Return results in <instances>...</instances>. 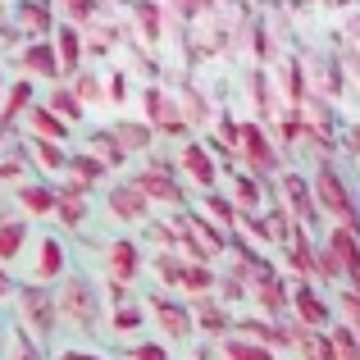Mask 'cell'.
<instances>
[{
  "label": "cell",
  "instance_id": "1",
  "mask_svg": "<svg viewBox=\"0 0 360 360\" xmlns=\"http://www.w3.org/2000/svg\"><path fill=\"white\" fill-rule=\"evenodd\" d=\"M69 278V246L55 233H32L23 260H18V288H55Z\"/></svg>",
  "mask_w": 360,
  "mask_h": 360
},
{
  "label": "cell",
  "instance_id": "15",
  "mask_svg": "<svg viewBox=\"0 0 360 360\" xmlns=\"http://www.w3.org/2000/svg\"><path fill=\"white\" fill-rule=\"evenodd\" d=\"M14 205H18V214H23L27 224L32 219H51L55 214V187L46 183V178H32V183L14 187Z\"/></svg>",
  "mask_w": 360,
  "mask_h": 360
},
{
  "label": "cell",
  "instance_id": "51",
  "mask_svg": "<svg viewBox=\"0 0 360 360\" xmlns=\"http://www.w3.org/2000/svg\"><path fill=\"white\" fill-rule=\"evenodd\" d=\"M288 5H292V9H301V5H306V0H288Z\"/></svg>",
  "mask_w": 360,
  "mask_h": 360
},
{
  "label": "cell",
  "instance_id": "36",
  "mask_svg": "<svg viewBox=\"0 0 360 360\" xmlns=\"http://www.w3.org/2000/svg\"><path fill=\"white\" fill-rule=\"evenodd\" d=\"M87 155H96L105 169H123V165H128V155H123L119 141L110 137V128H105V132H91V137H87Z\"/></svg>",
  "mask_w": 360,
  "mask_h": 360
},
{
  "label": "cell",
  "instance_id": "16",
  "mask_svg": "<svg viewBox=\"0 0 360 360\" xmlns=\"http://www.w3.org/2000/svg\"><path fill=\"white\" fill-rule=\"evenodd\" d=\"M27 242H32V224H27L23 214H0V264H5V269H14V264L23 260Z\"/></svg>",
  "mask_w": 360,
  "mask_h": 360
},
{
  "label": "cell",
  "instance_id": "45",
  "mask_svg": "<svg viewBox=\"0 0 360 360\" xmlns=\"http://www.w3.org/2000/svg\"><path fill=\"white\" fill-rule=\"evenodd\" d=\"M338 306H342V310H347V319H352V324H347V328H352V333L360 338V292H356V288L338 292Z\"/></svg>",
  "mask_w": 360,
  "mask_h": 360
},
{
  "label": "cell",
  "instance_id": "12",
  "mask_svg": "<svg viewBox=\"0 0 360 360\" xmlns=\"http://www.w3.org/2000/svg\"><path fill=\"white\" fill-rule=\"evenodd\" d=\"M187 310H192V328H196V333L214 338V342H224V338L233 333L229 310H224L214 297H187Z\"/></svg>",
  "mask_w": 360,
  "mask_h": 360
},
{
  "label": "cell",
  "instance_id": "46",
  "mask_svg": "<svg viewBox=\"0 0 360 360\" xmlns=\"http://www.w3.org/2000/svg\"><path fill=\"white\" fill-rule=\"evenodd\" d=\"M283 91H288V101H292V105L301 101V64H297V60H288V64H283Z\"/></svg>",
  "mask_w": 360,
  "mask_h": 360
},
{
  "label": "cell",
  "instance_id": "21",
  "mask_svg": "<svg viewBox=\"0 0 360 360\" xmlns=\"http://www.w3.org/2000/svg\"><path fill=\"white\" fill-rule=\"evenodd\" d=\"M55 219L64 224V229H82L87 224V192L73 183H60L55 187Z\"/></svg>",
  "mask_w": 360,
  "mask_h": 360
},
{
  "label": "cell",
  "instance_id": "31",
  "mask_svg": "<svg viewBox=\"0 0 360 360\" xmlns=\"http://www.w3.org/2000/svg\"><path fill=\"white\" fill-rule=\"evenodd\" d=\"M233 210L238 214H251V219H260V201H264V187H260V178H251V174H242L238 183H233Z\"/></svg>",
  "mask_w": 360,
  "mask_h": 360
},
{
  "label": "cell",
  "instance_id": "49",
  "mask_svg": "<svg viewBox=\"0 0 360 360\" xmlns=\"http://www.w3.org/2000/svg\"><path fill=\"white\" fill-rule=\"evenodd\" d=\"M5 150H14V128L0 123V155H5Z\"/></svg>",
  "mask_w": 360,
  "mask_h": 360
},
{
  "label": "cell",
  "instance_id": "28",
  "mask_svg": "<svg viewBox=\"0 0 360 360\" xmlns=\"http://www.w3.org/2000/svg\"><path fill=\"white\" fill-rule=\"evenodd\" d=\"M196 214H201L205 224H214L219 233H229V238H233V229H238V210H233V201H229V196H219V192H205Z\"/></svg>",
  "mask_w": 360,
  "mask_h": 360
},
{
  "label": "cell",
  "instance_id": "41",
  "mask_svg": "<svg viewBox=\"0 0 360 360\" xmlns=\"http://www.w3.org/2000/svg\"><path fill=\"white\" fill-rule=\"evenodd\" d=\"M64 5V23H73V27H91V18L101 14V0H60Z\"/></svg>",
  "mask_w": 360,
  "mask_h": 360
},
{
  "label": "cell",
  "instance_id": "38",
  "mask_svg": "<svg viewBox=\"0 0 360 360\" xmlns=\"http://www.w3.org/2000/svg\"><path fill=\"white\" fill-rule=\"evenodd\" d=\"M178 101H183V105H178L174 115L183 123H205V119H210V105L201 101V91H196L192 82H183V96H178Z\"/></svg>",
  "mask_w": 360,
  "mask_h": 360
},
{
  "label": "cell",
  "instance_id": "39",
  "mask_svg": "<svg viewBox=\"0 0 360 360\" xmlns=\"http://www.w3.org/2000/svg\"><path fill=\"white\" fill-rule=\"evenodd\" d=\"M219 356H224V360H278L274 352L246 342V338H224V342H219Z\"/></svg>",
  "mask_w": 360,
  "mask_h": 360
},
{
  "label": "cell",
  "instance_id": "47",
  "mask_svg": "<svg viewBox=\"0 0 360 360\" xmlns=\"http://www.w3.org/2000/svg\"><path fill=\"white\" fill-rule=\"evenodd\" d=\"M169 5H174L183 18H196V14H205V9H214L210 0H169Z\"/></svg>",
  "mask_w": 360,
  "mask_h": 360
},
{
  "label": "cell",
  "instance_id": "20",
  "mask_svg": "<svg viewBox=\"0 0 360 360\" xmlns=\"http://www.w3.org/2000/svg\"><path fill=\"white\" fill-rule=\"evenodd\" d=\"M18 123H23V132H27V137H37V141H55V146H64V141H69V128H64V123L55 119L46 105H37V101L27 105V115L18 119Z\"/></svg>",
  "mask_w": 360,
  "mask_h": 360
},
{
  "label": "cell",
  "instance_id": "11",
  "mask_svg": "<svg viewBox=\"0 0 360 360\" xmlns=\"http://www.w3.org/2000/svg\"><path fill=\"white\" fill-rule=\"evenodd\" d=\"M18 69L27 73V82L32 78H41V82H64V73H60V60H55V46H51V37L46 41H27L23 51H18Z\"/></svg>",
  "mask_w": 360,
  "mask_h": 360
},
{
  "label": "cell",
  "instance_id": "4",
  "mask_svg": "<svg viewBox=\"0 0 360 360\" xmlns=\"http://www.w3.org/2000/svg\"><path fill=\"white\" fill-rule=\"evenodd\" d=\"M14 306H18V324H23L41 347L60 333V315H55V292L51 288H18Z\"/></svg>",
  "mask_w": 360,
  "mask_h": 360
},
{
  "label": "cell",
  "instance_id": "9",
  "mask_svg": "<svg viewBox=\"0 0 360 360\" xmlns=\"http://www.w3.org/2000/svg\"><path fill=\"white\" fill-rule=\"evenodd\" d=\"M288 306L297 310L301 328H315V333H328V328H333V306L319 297L315 283H297V292L288 297Z\"/></svg>",
  "mask_w": 360,
  "mask_h": 360
},
{
  "label": "cell",
  "instance_id": "13",
  "mask_svg": "<svg viewBox=\"0 0 360 360\" xmlns=\"http://www.w3.org/2000/svg\"><path fill=\"white\" fill-rule=\"evenodd\" d=\"M178 165H183V174L192 178L196 187H201V196L214 192L219 169H214V160H210V146H201V141H183V146H178Z\"/></svg>",
  "mask_w": 360,
  "mask_h": 360
},
{
  "label": "cell",
  "instance_id": "2",
  "mask_svg": "<svg viewBox=\"0 0 360 360\" xmlns=\"http://www.w3.org/2000/svg\"><path fill=\"white\" fill-rule=\"evenodd\" d=\"M101 310H105V297L96 292V283L82 278V274H69V278L55 288V315H60V328H78V333H96L101 328Z\"/></svg>",
  "mask_w": 360,
  "mask_h": 360
},
{
  "label": "cell",
  "instance_id": "22",
  "mask_svg": "<svg viewBox=\"0 0 360 360\" xmlns=\"http://www.w3.org/2000/svg\"><path fill=\"white\" fill-rule=\"evenodd\" d=\"M324 246L333 251L338 269L352 274V283H356V292H360V238H352L347 229H328V242Z\"/></svg>",
  "mask_w": 360,
  "mask_h": 360
},
{
  "label": "cell",
  "instance_id": "37",
  "mask_svg": "<svg viewBox=\"0 0 360 360\" xmlns=\"http://www.w3.org/2000/svg\"><path fill=\"white\" fill-rule=\"evenodd\" d=\"M69 91L78 96V105H82V110H87V105H101V101H105V82H101V73H87V69L73 73Z\"/></svg>",
  "mask_w": 360,
  "mask_h": 360
},
{
  "label": "cell",
  "instance_id": "19",
  "mask_svg": "<svg viewBox=\"0 0 360 360\" xmlns=\"http://www.w3.org/2000/svg\"><path fill=\"white\" fill-rule=\"evenodd\" d=\"M18 150L27 155V165H32L37 174H64V165H69V150H64V146H55V141L23 137V141H18Z\"/></svg>",
  "mask_w": 360,
  "mask_h": 360
},
{
  "label": "cell",
  "instance_id": "30",
  "mask_svg": "<svg viewBox=\"0 0 360 360\" xmlns=\"http://www.w3.org/2000/svg\"><path fill=\"white\" fill-rule=\"evenodd\" d=\"M292 347L301 352V360H338L328 333H315V328H301V324H292Z\"/></svg>",
  "mask_w": 360,
  "mask_h": 360
},
{
  "label": "cell",
  "instance_id": "23",
  "mask_svg": "<svg viewBox=\"0 0 360 360\" xmlns=\"http://www.w3.org/2000/svg\"><path fill=\"white\" fill-rule=\"evenodd\" d=\"M110 214L123 219V224H141L150 214V205H146V196H141L132 183H119V187H110Z\"/></svg>",
  "mask_w": 360,
  "mask_h": 360
},
{
  "label": "cell",
  "instance_id": "5",
  "mask_svg": "<svg viewBox=\"0 0 360 360\" xmlns=\"http://www.w3.org/2000/svg\"><path fill=\"white\" fill-rule=\"evenodd\" d=\"M155 274H160L165 283H174L178 292H187V297H210V292H214V269H210V264L178 260L174 251L155 255Z\"/></svg>",
  "mask_w": 360,
  "mask_h": 360
},
{
  "label": "cell",
  "instance_id": "27",
  "mask_svg": "<svg viewBox=\"0 0 360 360\" xmlns=\"http://www.w3.org/2000/svg\"><path fill=\"white\" fill-rule=\"evenodd\" d=\"M27 105H32V82H27V78H14L5 87V96H0V123H9V128H14V123L27 115Z\"/></svg>",
  "mask_w": 360,
  "mask_h": 360
},
{
  "label": "cell",
  "instance_id": "29",
  "mask_svg": "<svg viewBox=\"0 0 360 360\" xmlns=\"http://www.w3.org/2000/svg\"><path fill=\"white\" fill-rule=\"evenodd\" d=\"M64 174H69V183H73V187H82V192H87L91 183H101V178L110 174V169L101 165L96 155H87V150H78V155L69 150V165H64Z\"/></svg>",
  "mask_w": 360,
  "mask_h": 360
},
{
  "label": "cell",
  "instance_id": "35",
  "mask_svg": "<svg viewBox=\"0 0 360 360\" xmlns=\"http://www.w3.org/2000/svg\"><path fill=\"white\" fill-rule=\"evenodd\" d=\"M141 105H146V123H150V128H160V123L178 119V115H174V101H169V91H165V87H155V82L141 91Z\"/></svg>",
  "mask_w": 360,
  "mask_h": 360
},
{
  "label": "cell",
  "instance_id": "10",
  "mask_svg": "<svg viewBox=\"0 0 360 360\" xmlns=\"http://www.w3.org/2000/svg\"><path fill=\"white\" fill-rule=\"evenodd\" d=\"M55 27L51 0H14V32L27 37V41H46Z\"/></svg>",
  "mask_w": 360,
  "mask_h": 360
},
{
  "label": "cell",
  "instance_id": "42",
  "mask_svg": "<svg viewBox=\"0 0 360 360\" xmlns=\"http://www.w3.org/2000/svg\"><path fill=\"white\" fill-rule=\"evenodd\" d=\"M123 360H174V356H169L165 342H150L146 338V342H128L123 347Z\"/></svg>",
  "mask_w": 360,
  "mask_h": 360
},
{
  "label": "cell",
  "instance_id": "25",
  "mask_svg": "<svg viewBox=\"0 0 360 360\" xmlns=\"http://www.w3.org/2000/svg\"><path fill=\"white\" fill-rule=\"evenodd\" d=\"M110 137L119 141L123 155H132V150H150V141H155V128H150L146 119H141V123H132V119H115Z\"/></svg>",
  "mask_w": 360,
  "mask_h": 360
},
{
  "label": "cell",
  "instance_id": "33",
  "mask_svg": "<svg viewBox=\"0 0 360 360\" xmlns=\"http://www.w3.org/2000/svg\"><path fill=\"white\" fill-rule=\"evenodd\" d=\"M46 110H51V115L60 119L64 128H73V123L82 119V105H78V96L69 91V82H55V87H51V101H46Z\"/></svg>",
  "mask_w": 360,
  "mask_h": 360
},
{
  "label": "cell",
  "instance_id": "40",
  "mask_svg": "<svg viewBox=\"0 0 360 360\" xmlns=\"http://www.w3.org/2000/svg\"><path fill=\"white\" fill-rule=\"evenodd\" d=\"M328 342H333V356L338 360H360V338L347 324H333V328H328Z\"/></svg>",
  "mask_w": 360,
  "mask_h": 360
},
{
  "label": "cell",
  "instance_id": "32",
  "mask_svg": "<svg viewBox=\"0 0 360 360\" xmlns=\"http://www.w3.org/2000/svg\"><path fill=\"white\" fill-rule=\"evenodd\" d=\"M32 165H27V155L23 150H18V141H14V150H5V155H0V187H9V192H14V187H23V183H32Z\"/></svg>",
  "mask_w": 360,
  "mask_h": 360
},
{
  "label": "cell",
  "instance_id": "34",
  "mask_svg": "<svg viewBox=\"0 0 360 360\" xmlns=\"http://www.w3.org/2000/svg\"><path fill=\"white\" fill-rule=\"evenodd\" d=\"M146 324V306L141 301H123V306H110V333H137Z\"/></svg>",
  "mask_w": 360,
  "mask_h": 360
},
{
  "label": "cell",
  "instance_id": "44",
  "mask_svg": "<svg viewBox=\"0 0 360 360\" xmlns=\"http://www.w3.org/2000/svg\"><path fill=\"white\" fill-rule=\"evenodd\" d=\"M101 82H105V101H110V105H123V101H128V73H105V78H101Z\"/></svg>",
  "mask_w": 360,
  "mask_h": 360
},
{
  "label": "cell",
  "instance_id": "43",
  "mask_svg": "<svg viewBox=\"0 0 360 360\" xmlns=\"http://www.w3.org/2000/svg\"><path fill=\"white\" fill-rule=\"evenodd\" d=\"M51 360H115L110 352H101V347H87V342H73V347H55Z\"/></svg>",
  "mask_w": 360,
  "mask_h": 360
},
{
  "label": "cell",
  "instance_id": "18",
  "mask_svg": "<svg viewBox=\"0 0 360 360\" xmlns=\"http://www.w3.org/2000/svg\"><path fill=\"white\" fill-rule=\"evenodd\" d=\"M0 360H46V347L14 319L9 328H0Z\"/></svg>",
  "mask_w": 360,
  "mask_h": 360
},
{
  "label": "cell",
  "instance_id": "6",
  "mask_svg": "<svg viewBox=\"0 0 360 360\" xmlns=\"http://www.w3.org/2000/svg\"><path fill=\"white\" fill-rule=\"evenodd\" d=\"M238 150H242L246 165H251V178H269V174H278V165H283L274 137L260 128V123H242L238 128Z\"/></svg>",
  "mask_w": 360,
  "mask_h": 360
},
{
  "label": "cell",
  "instance_id": "8",
  "mask_svg": "<svg viewBox=\"0 0 360 360\" xmlns=\"http://www.w3.org/2000/svg\"><path fill=\"white\" fill-rule=\"evenodd\" d=\"M141 306L155 315V324H160V333L169 338V342H187V338L196 333L192 328V310H187V301H174V297H150V301H141Z\"/></svg>",
  "mask_w": 360,
  "mask_h": 360
},
{
  "label": "cell",
  "instance_id": "17",
  "mask_svg": "<svg viewBox=\"0 0 360 360\" xmlns=\"http://www.w3.org/2000/svg\"><path fill=\"white\" fill-rule=\"evenodd\" d=\"M105 264H110V283H123V288H128L141 274V246L132 238H115L110 251H105Z\"/></svg>",
  "mask_w": 360,
  "mask_h": 360
},
{
  "label": "cell",
  "instance_id": "7",
  "mask_svg": "<svg viewBox=\"0 0 360 360\" xmlns=\"http://www.w3.org/2000/svg\"><path fill=\"white\" fill-rule=\"evenodd\" d=\"M132 187L146 196V205H150V201H160V205H174V210H183V205H187V187L178 183V178L169 174V165H160V160L146 169V174L132 178Z\"/></svg>",
  "mask_w": 360,
  "mask_h": 360
},
{
  "label": "cell",
  "instance_id": "3",
  "mask_svg": "<svg viewBox=\"0 0 360 360\" xmlns=\"http://www.w3.org/2000/svg\"><path fill=\"white\" fill-rule=\"evenodd\" d=\"M310 201H315L319 214L333 219V229H347L352 238H360V219H356V201L347 192V183L338 178L333 165H319V174L310 178Z\"/></svg>",
  "mask_w": 360,
  "mask_h": 360
},
{
  "label": "cell",
  "instance_id": "14",
  "mask_svg": "<svg viewBox=\"0 0 360 360\" xmlns=\"http://www.w3.org/2000/svg\"><path fill=\"white\" fill-rule=\"evenodd\" d=\"M51 46H55V60H60V73L69 78V73H78L82 55H87V32L73 23H55L51 27Z\"/></svg>",
  "mask_w": 360,
  "mask_h": 360
},
{
  "label": "cell",
  "instance_id": "53",
  "mask_svg": "<svg viewBox=\"0 0 360 360\" xmlns=\"http://www.w3.org/2000/svg\"><path fill=\"white\" fill-rule=\"evenodd\" d=\"M210 5H219V0H210Z\"/></svg>",
  "mask_w": 360,
  "mask_h": 360
},
{
  "label": "cell",
  "instance_id": "50",
  "mask_svg": "<svg viewBox=\"0 0 360 360\" xmlns=\"http://www.w3.org/2000/svg\"><path fill=\"white\" fill-rule=\"evenodd\" d=\"M5 87H9V78H5V73H0V96H5Z\"/></svg>",
  "mask_w": 360,
  "mask_h": 360
},
{
  "label": "cell",
  "instance_id": "26",
  "mask_svg": "<svg viewBox=\"0 0 360 360\" xmlns=\"http://www.w3.org/2000/svg\"><path fill=\"white\" fill-rule=\"evenodd\" d=\"M246 297H251L255 306L264 310V315H274V319H278L283 310H288V288H283V278H278V274H269V278H260V283H255L251 292H246Z\"/></svg>",
  "mask_w": 360,
  "mask_h": 360
},
{
  "label": "cell",
  "instance_id": "24",
  "mask_svg": "<svg viewBox=\"0 0 360 360\" xmlns=\"http://www.w3.org/2000/svg\"><path fill=\"white\" fill-rule=\"evenodd\" d=\"M132 18H137V32L146 46L165 41V5L160 0H132Z\"/></svg>",
  "mask_w": 360,
  "mask_h": 360
},
{
  "label": "cell",
  "instance_id": "52",
  "mask_svg": "<svg viewBox=\"0 0 360 360\" xmlns=\"http://www.w3.org/2000/svg\"><path fill=\"white\" fill-rule=\"evenodd\" d=\"M328 5H333V0H328ZM338 5H347V0H338Z\"/></svg>",
  "mask_w": 360,
  "mask_h": 360
},
{
  "label": "cell",
  "instance_id": "48",
  "mask_svg": "<svg viewBox=\"0 0 360 360\" xmlns=\"http://www.w3.org/2000/svg\"><path fill=\"white\" fill-rule=\"evenodd\" d=\"M14 292H18V283H14V274L5 269V264H0V306H9V301H14Z\"/></svg>",
  "mask_w": 360,
  "mask_h": 360
}]
</instances>
